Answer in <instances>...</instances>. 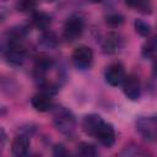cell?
<instances>
[{
  "instance_id": "21",
  "label": "cell",
  "mask_w": 157,
  "mask_h": 157,
  "mask_svg": "<svg viewBox=\"0 0 157 157\" xmlns=\"http://www.w3.org/2000/svg\"><path fill=\"white\" fill-rule=\"evenodd\" d=\"M67 152H66V150L64 148V146H61V145H56L55 147H54V155L55 156H65Z\"/></svg>"
},
{
  "instance_id": "11",
  "label": "cell",
  "mask_w": 157,
  "mask_h": 157,
  "mask_svg": "<svg viewBox=\"0 0 157 157\" xmlns=\"http://www.w3.org/2000/svg\"><path fill=\"white\" fill-rule=\"evenodd\" d=\"M28 150H29V139L26 135H17L13 139L12 147H11L13 156H17V157L26 156L28 153Z\"/></svg>"
},
{
  "instance_id": "10",
  "label": "cell",
  "mask_w": 157,
  "mask_h": 157,
  "mask_svg": "<svg viewBox=\"0 0 157 157\" xmlns=\"http://www.w3.org/2000/svg\"><path fill=\"white\" fill-rule=\"evenodd\" d=\"M103 123H104L103 119L98 114H90V115L85 117V119L82 121V128H83L86 134L96 136L97 131L99 130V128Z\"/></svg>"
},
{
  "instance_id": "18",
  "label": "cell",
  "mask_w": 157,
  "mask_h": 157,
  "mask_svg": "<svg viewBox=\"0 0 157 157\" xmlns=\"http://www.w3.org/2000/svg\"><path fill=\"white\" fill-rule=\"evenodd\" d=\"M56 43H58L56 37H55V34L52 33V32L44 33V34L42 36V38H40V44H42L43 47H45V48H54V47L56 45Z\"/></svg>"
},
{
  "instance_id": "22",
  "label": "cell",
  "mask_w": 157,
  "mask_h": 157,
  "mask_svg": "<svg viewBox=\"0 0 157 157\" xmlns=\"http://www.w3.org/2000/svg\"><path fill=\"white\" fill-rule=\"evenodd\" d=\"M90 2H92V4H99V2H102L103 0H88Z\"/></svg>"
},
{
  "instance_id": "8",
  "label": "cell",
  "mask_w": 157,
  "mask_h": 157,
  "mask_svg": "<svg viewBox=\"0 0 157 157\" xmlns=\"http://www.w3.org/2000/svg\"><path fill=\"white\" fill-rule=\"evenodd\" d=\"M96 137L105 147H112L115 142V131H114V128L112 126V124L103 123L101 125L99 130L97 131Z\"/></svg>"
},
{
  "instance_id": "12",
  "label": "cell",
  "mask_w": 157,
  "mask_h": 157,
  "mask_svg": "<svg viewBox=\"0 0 157 157\" xmlns=\"http://www.w3.org/2000/svg\"><path fill=\"white\" fill-rule=\"evenodd\" d=\"M123 45V40L120 38L119 34L117 33H109L105 39L103 40V44H102V48H103V52L104 53H108V54H113L115 52H118Z\"/></svg>"
},
{
  "instance_id": "6",
  "label": "cell",
  "mask_w": 157,
  "mask_h": 157,
  "mask_svg": "<svg viewBox=\"0 0 157 157\" xmlns=\"http://www.w3.org/2000/svg\"><path fill=\"white\" fill-rule=\"evenodd\" d=\"M104 77H105V81L110 85V86H119L124 82L125 80V70H124V66L119 63H114L112 65H109L105 70V74H104Z\"/></svg>"
},
{
  "instance_id": "3",
  "label": "cell",
  "mask_w": 157,
  "mask_h": 157,
  "mask_svg": "<svg viewBox=\"0 0 157 157\" xmlns=\"http://www.w3.org/2000/svg\"><path fill=\"white\" fill-rule=\"evenodd\" d=\"M5 56L10 64L20 65L26 58V49L20 40H9V47L6 49Z\"/></svg>"
},
{
  "instance_id": "15",
  "label": "cell",
  "mask_w": 157,
  "mask_h": 157,
  "mask_svg": "<svg viewBox=\"0 0 157 157\" xmlns=\"http://www.w3.org/2000/svg\"><path fill=\"white\" fill-rule=\"evenodd\" d=\"M53 66V61L48 56H38L37 60H36V70L39 72V74H43L45 71H48L50 67Z\"/></svg>"
},
{
  "instance_id": "9",
  "label": "cell",
  "mask_w": 157,
  "mask_h": 157,
  "mask_svg": "<svg viewBox=\"0 0 157 157\" xmlns=\"http://www.w3.org/2000/svg\"><path fill=\"white\" fill-rule=\"evenodd\" d=\"M52 96L48 94V93H44V92H40V93H37L32 97L31 99V104L32 107L37 110V112H40V113H44V112H48L52 109L53 107V102H52Z\"/></svg>"
},
{
  "instance_id": "24",
  "label": "cell",
  "mask_w": 157,
  "mask_h": 157,
  "mask_svg": "<svg viewBox=\"0 0 157 157\" xmlns=\"http://www.w3.org/2000/svg\"><path fill=\"white\" fill-rule=\"evenodd\" d=\"M47 2H53V1H55V0H45Z\"/></svg>"
},
{
  "instance_id": "1",
  "label": "cell",
  "mask_w": 157,
  "mask_h": 157,
  "mask_svg": "<svg viewBox=\"0 0 157 157\" xmlns=\"http://www.w3.org/2000/svg\"><path fill=\"white\" fill-rule=\"evenodd\" d=\"M53 123L58 131L64 135H70L75 130V117L65 107H55L53 110Z\"/></svg>"
},
{
  "instance_id": "16",
  "label": "cell",
  "mask_w": 157,
  "mask_h": 157,
  "mask_svg": "<svg viewBox=\"0 0 157 157\" xmlns=\"http://www.w3.org/2000/svg\"><path fill=\"white\" fill-rule=\"evenodd\" d=\"M142 53L145 56H151V55H155L157 54V36L152 37L151 39H148L144 48H142Z\"/></svg>"
},
{
  "instance_id": "13",
  "label": "cell",
  "mask_w": 157,
  "mask_h": 157,
  "mask_svg": "<svg viewBox=\"0 0 157 157\" xmlns=\"http://www.w3.org/2000/svg\"><path fill=\"white\" fill-rule=\"evenodd\" d=\"M52 18L48 13L43 12V11H37L33 13L32 16V23L34 27L39 28V29H47L50 26Z\"/></svg>"
},
{
  "instance_id": "20",
  "label": "cell",
  "mask_w": 157,
  "mask_h": 157,
  "mask_svg": "<svg viewBox=\"0 0 157 157\" xmlns=\"http://www.w3.org/2000/svg\"><path fill=\"white\" fill-rule=\"evenodd\" d=\"M123 21H124L123 16H121V15H118V13H113V15H109V16L107 17V23H108L109 26H112V27H118V26H120V25L123 23Z\"/></svg>"
},
{
  "instance_id": "14",
  "label": "cell",
  "mask_w": 157,
  "mask_h": 157,
  "mask_svg": "<svg viewBox=\"0 0 157 157\" xmlns=\"http://www.w3.org/2000/svg\"><path fill=\"white\" fill-rule=\"evenodd\" d=\"M77 152H78L80 156H83V157H93V156L98 155V151H97L96 146L90 144V142H81L78 145Z\"/></svg>"
},
{
  "instance_id": "17",
  "label": "cell",
  "mask_w": 157,
  "mask_h": 157,
  "mask_svg": "<svg viewBox=\"0 0 157 157\" xmlns=\"http://www.w3.org/2000/svg\"><path fill=\"white\" fill-rule=\"evenodd\" d=\"M134 26H135V31H136L140 36L146 37V36L150 34L151 27H150V25H148L147 22H145V21H142V20H135Z\"/></svg>"
},
{
  "instance_id": "19",
  "label": "cell",
  "mask_w": 157,
  "mask_h": 157,
  "mask_svg": "<svg viewBox=\"0 0 157 157\" xmlns=\"http://www.w3.org/2000/svg\"><path fill=\"white\" fill-rule=\"evenodd\" d=\"M17 7L22 12L31 11V10H33L36 7V0H18Z\"/></svg>"
},
{
  "instance_id": "7",
  "label": "cell",
  "mask_w": 157,
  "mask_h": 157,
  "mask_svg": "<svg viewBox=\"0 0 157 157\" xmlns=\"http://www.w3.org/2000/svg\"><path fill=\"white\" fill-rule=\"evenodd\" d=\"M123 91H124V94L129 99L136 101L140 97V92H141V86H140L139 78L134 75H129L128 77H125V80L123 82Z\"/></svg>"
},
{
  "instance_id": "23",
  "label": "cell",
  "mask_w": 157,
  "mask_h": 157,
  "mask_svg": "<svg viewBox=\"0 0 157 157\" xmlns=\"http://www.w3.org/2000/svg\"><path fill=\"white\" fill-rule=\"evenodd\" d=\"M153 69H155V74L157 75V61L155 63V66H153Z\"/></svg>"
},
{
  "instance_id": "4",
  "label": "cell",
  "mask_w": 157,
  "mask_h": 157,
  "mask_svg": "<svg viewBox=\"0 0 157 157\" xmlns=\"http://www.w3.org/2000/svg\"><path fill=\"white\" fill-rule=\"evenodd\" d=\"M93 60V53L92 49L86 45L77 47L72 53V61L76 67L78 69H88Z\"/></svg>"
},
{
  "instance_id": "2",
  "label": "cell",
  "mask_w": 157,
  "mask_h": 157,
  "mask_svg": "<svg viewBox=\"0 0 157 157\" xmlns=\"http://www.w3.org/2000/svg\"><path fill=\"white\" fill-rule=\"evenodd\" d=\"M136 131L147 141L157 140V115L140 117L136 123Z\"/></svg>"
},
{
  "instance_id": "5",
  "label": "cell",
  "mask_w": 157,
  "mask_h": 157,
  "mask_svg": "<svg viewBox=\"0 0 157 157\" xmlns=\"http://www.w3.org/2000/svg\"><path fill=\"white\" fill-rule=\"evenodd\" d=\"M83 31V21L78 16L70 17L64 25V37L67 40H75Z\"/></svg>"
}]
</instances>
